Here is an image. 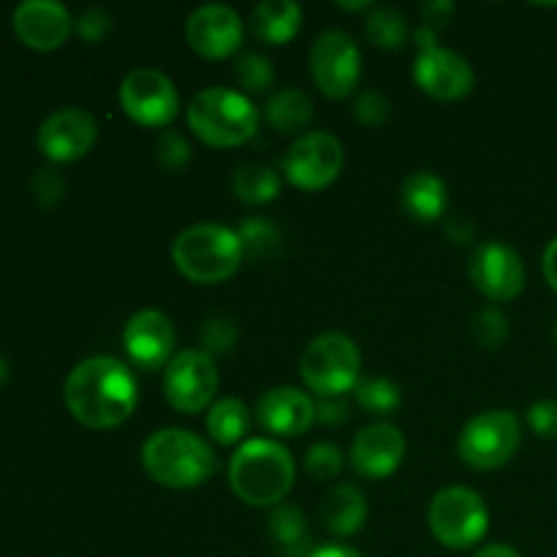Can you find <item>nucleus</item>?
<instances>
[{
  "instance_id": "nucleus-20",
  "label": "nucleus",
  "mask_w": 557,
  "mask_h": 557,
  "mask_svg": "<svg viewBox=\"0 0 557 557\" xmlns=\"http://www.w3.org/2000/svg\"><path fill=\"white\" fill-rule=\"evenodd\" d=\"M74 27L69 9L58 0H22L14 9V30L27 47L54 49Z\"/></svg>"
},
{
  "instance_id": "nucleus-8",
  "label": "nucleus",
  "mask_w": 557,
  "mask_h": 557,
  "mask_svg": "<svg viewBox=\"0 0 557 557\" xmlns=\"http://www.w3.org/2000/svg\"><path fill=\"white\" fill-rule=\"evenodd\" d=\"M522 444L520 419L515 411H484L473 417L471 422L462 428L457 449L460 457L471 468L479 471H490V468H500L517 455Z\"/></svg>"
},
{
  "instance_id": "nucleus-40",
  "label": "nucleus",
  "mask_w": 557,
  "mask_h": 557,
  "mask_svg": "<svg viewBox=\"0 0 557 557\" xmlns=\"http://www.w3.org/2000/svg\"><path fill=\"white\" fill-rule=\"evenodd\" d=\"M315 419L324 424H341L348 419V408L341 397H321V403L315 406Z\"/></svg>"
},
{
  "instance_id": "nucleus-36",
  "label": "nucleus",
  "mask_w": 557,
  "mask_h": 557,
  "mask_svg": "<svg viewBox=\"0 0 557 557\" xmlns=\"http://www.w3.org/2000/svg\"><path fill=\"white\" fill-rule=\"evenodd\" d=\"M528 424L539 438H557V400H539L528 408Z\"/></svg>"
},
{
  "instance_id": "nucleus-1",
  "label": "nucleus",
  "mask_w": 557,
  "mask_h": 557,
  "mask_svg": "<svg viewBox=\"0 0 557 557\" xmlns=\"http://www.w3.org/2000/svg\"><path fill=\"white\" fill-rule=\"evenodd\" d=\"M63 397L76 422L92 430H109L134 413L139 386L128 364L120 359L90 357L74 364L65 379Z\"/></svg>"
},
{
  "instance_id": "nucleus-28",
  "label": "nucleus",
  "mask_w": 557,
  "mask_h": 557,
  "mask_svg": "<svg viewBox=\"0 0 557 557\" xmlns=\"http://www.w3.org/2000/svg\"><path fill=\"white\" fill-rule=\"evenodd\" d=\"M364 33H368V38L375 47L400 49L408 36L406 16L397 9H392V5H375V9L370 11L368 22H364Z\"/></svg>"
},
{
  "instance_id": "nucleus-12",
  "label": "nucleus",
  "mask_w": 557,
  "mask_h": 557,
  "mask_svg": "<svg viewBox=\"0 0 557 557\" xmlns=\"http://www.w3.org/2000/svg\"><path fill=\"white\" fill-rule=\"evenodd\" d=\"M310 74L319 90L330 98L348 96L359 85V74H362L357 41L346 30L321 33L310 49Z\"/></svg>"
},
{
  "instance_id": "nucleus-3",
  "label": "nucleus",
  "mask_w": 557,
  "mask_h": 557,
  "mask_svg": "<svg viewBox=\"0 0 557 557\" xmlns=\"http://www.w3.org/2000/svg\"><path fill=\"white\" fill-rule=\"evenodd\" d=\"M141 466L163 487H196L215 473L218 460L201 435L180 428H163L141 446Z\"/></svg>"
},
{
  "instance_id": "nucleus-30",
  "label": "nucleus",
  "mask_w": 557,
  "mask_h": 557,
  "mask_svg": "<svg viewBox=\"0 0 557 557\" xmlns=\"http://www.w3.org/2000/svg\"><path fill=\"white\" fill-rule=\"evenodd\" d=\"M234 76L250 92H264L275 82L272 60L261 52H243L234 63Z\"/></svg>"
},
{
  "instance_id": "nucleus-19",
  "label": "nucleus",
  "mask_w": 557,
  "mask_h": 557,
  "mask_svg": "<svg viewBox=\"0 0 557 557\" xmlns=\"http://www.w3.org/2000/svg\"><path fill=\"white\" fill-rule=\"evenodd\" d=\"M261 428L272 435L297 438L315 422V403L294 386H275L264 392L256 406Z\"/></svg>"
},
{
  "instance_id": "nucleus-7",
  "label": "nucleus",
  "mask_w": 557,
  "mask_h": 557,
  "mask_svg": "<svg viewBox=\"0 0 557 557\" xmlns=\"http://www.w3.org/2000/svg\"><path fill=\"white\" fill-rule=\"evenodd\" d=\"M428 522L433 536L449 549H468L487 533L490 511L482 495L468 487H446L430 500Z\"/></svg>"
},
{
  "instance_id": "nucleus-33",
  "label": "nucleus",
  "mask_w": 557,
  "mask_h": 557,
  "mask_svg": "<svg viewBox=\"0 0 557 557\" xmlns=\"http://www.w3.org/2000/svg\"><path fill=\"white\" fill-rule=\"evenodd\" d=\"M237 337V321L228 319V315H212V319L205 321V330H201V346L207 348V354H223L234 346Z\"/></svg>"
},
{
  "instance_id": "nucleus-15",
  "label": "nucleus",
  "mask_w": 557,
  "mask_h": 557,
  "mask_svg": "<svg viewBox=\"0 0 557 557\" xmlns=\"http://www.w3.org/2000/svg\"><path fill=\"white\" fill-rule=\"evenodd\" d=\"M98 136L96 117L87 109L65 107L49 114L38 128V147L52 161H76L90 152Z\"/></svg>"
},
{
  "instance_id": "nucleus-2",
  "label": "nucleus",
  "mask_w": 557,
  "mask_h": 557,
  "mask_svg": "<svg viewBox=\"0 0 557 557\" xmlns=\"http://www.w3.org/2000/svg\"><path fill=\"white\" fill-rule=\"evenodd\" d=\"M292 455L270 438H250L228 462V484L239 500L250 506H277L294 484Z\"/></svg>"
},
{
  "instance_id": "nucleus-11",
  "label": "nucleus",
  "mask_w": 557,
  "mask_h": 557,
  "mask_svg": "<svg viewBox=\"0 0 557 557\" xmlns=\"http://www.w3.org/2000/svg\"><path fill=\"white\" fill-rule=\"evenodd\" d=\"M120 107L139 125L161 128L172 123L180 109L177 87L163 71L134 69L120 85Z\"/></svg>"
},
{
  "instance_id": "nucleus-42",
  "label": "nucleus",
  "mask_w": 557,
  "mask_h": 557,
  "mask_svg": "<svg viewBox=\"0 0 557 557\" xmlns=\"http://www.w3.org/2000/svg\"><path fill=\"white\" fill-rule=\"evenodd\" d=\"M305 557H362L357 549L346 547V544H324V547L310 549Z\"/></svg>"
},
{
  "instance_id": "nucleus-34",
  "label": "nucleus",
  "mask_w": 557,
  "mask_h": 557,
  "mask_svg": "<svg viewBox=\"0 0 557 557\" xmlns=\"http://www.w3.org/2000/svg\"><path fill=\"white\" fill-rule=\"evenodd\" d=\"M305 468L313 479H335L343 471V451L335 444H315L308 449Z\"/></svg>"
},
{
  "instance_id": "nucleus-10",
  "label": "nucleus",
  "mask_w": 557,
  "mask_h": 557,
  "mask_svg": "<svg viewBox=\"0 0 557 557\" xmlns=\"http://www.w3.org/2000/svg\"><path fill=\"white\" fill-rule=\"evenodd\" d=\"M221 379H218L215 359L207 351H188L174 354L172 362L166 364L163 373V392L172 408L183 413H199L215 400V392Z\"/></svg>"
},
{
  "instance_id": "nucleus-35",
  "label": "nucleus",
  "mask_w": 557,
  "mask_h": 557,
  "mask_svg": "<svg viewBox=\"0 0 557 557\" xmlns=\"http://www.w3.org/2000/svg\"><path fill=\"white\" fill-rule=\"evenodd\" d=\"M156 152H158V161H161L166 169L185 166L190 158L188 141H185L177 131H163L156 141Z\"/></svg>"
},
{
  "instance_id": "nucleus-32",
  "label": "nucleus",
  "mask_w": 557,
  "mask_h": 557,
  "mask_svg": "<svg viewBox=\"0 0 557 557\" xmlns=\"http://www.w3.org/2000/svg\"><path fill=\"white\" fill-rule=\"evenodd\" d=\"M473 337L482 348H498L509 337V319L500 308L479 310L473 319Z\"/></svg>"
},
{
  "instance_id": "nucleus-5",
  "label": "nucleus",
  "mask_w": 557,
  "mask_h": 557,
  "mask_svg": "<svg viewBox=\"0 0 557 557\" xmlns=\"http://www.w3.org/2000/svg\"><path fill=\"white\" fill-rule=\"evenodd\" d=\"M188 125L212 147H237L259 131V109L232 87H205L188 107Z\"/></svg>"
},
{
  "instance_id": "nucleus-29",
  "label": "nucleus",
  "mask_w": 557,
  "mask_h": 557,
  "mask_svg": "<svg viewBox=\"0 0 557 557\" xmlns=\"http://www.w3.org/2000/svg\"><path fill=\"white\" fill-rule=\"evenodd\" d=\"M354 392H357L359 408L373 413V417H389V413H395L403 403L400 386L389 379L359 381Z\"/></svg>"
},
{
  "instance_id": "nucleus-17",
  "label": "nucleus",
  "mask_w": 557,
  "mask_h": 557,
  "mask_svg": "<svg viewBox=\"0 0 557 557\" xmlns=\"http://www.w3.org/2000/svg\"><path fill=\"white\" fill-rule=\"evenodd\" d=\"M123 346L131 362L141 370H158L172 362L174 324L161 310L145 308L128 319L123 330Z\"/></svg>"
},
{
  "instance_id": "nucleus-23",
  "label": "nucleus",
  "mask_w": 557,
  "mask_h": 557,
  "mask_svg": "<svg viewBox=\"0 0 557 557\" xmlns=\"http://www.w3.org/2000/svg\"><path fill=\"white\" fill-rule=\"evenodd\" d=\"M302 25V9L294 0H264L250 14V27L259 41L281 47L292 41Z\"/></svg>"
},
{
  "instance_id": "nucleus-9",
  "label": "nucleus",
  "mask_w": 557,
  "mask_h": 557,
  "mask_svg": "<svg viewBox=\"0 0 557 557\" xmlns=\"http://www.w3.org/2000/svg\"><path fill=\"white\" fill-rule=\"evenodd\" d=\"M346 152L341 139L330 131H310L299 136L283 156V174L292 185L302 190H319L335 183L341 174Z\"/></svg>"
},
{
  "instance_id": "nucleus-21",
  "label": "nucleus",
  "mask_w": 557,
  "mask_h": 557,
  "mask_svg": "<svg viewBox=\"0 0 557 557\" xmlns=\"http://www.w3.org/2000/svg\"><path fill=\"white\" fill-rule=\"evenodd\" d=\"M403 210L413 221L433 223L449 210V190L435 172H413L403 183Z\"/></svg>"
},
{
  "instance_id": "nucleus-22",
  "label": "nucleus",
  "mask_w": 557,
  "mask_h": 557,
  "mask_svg": "<svg viewBox=\"0 0 557 557\" xmlns=\"http://www.w3.org/2000/svg\"><path fill=\"white\" fill-rule=\"evenodd\" d=\"M321 517L335 536H354L368 520V500L354 484H335L324 495Z\"/></svg>"
},
{
  "instance_id": "nucleus-4",
  "label": "nucleus",
  "mask_w": 557,
  "mask_h": 557,
  "mask_svg": "<svg viewBox=\"0 0 557 557\" xmlns=\"http://www.w3.org/2000/svg\"><path fill=\"white\" fill-rule=\"evenodd\" d=\"M239 234L221 223H196L180 232L172 245V259L177 270L194 283H223L243 264Z\"/></svg>"
},
{
  "instance_id": "nucleus-24",
  "label": "nucleus",
  "mask_w": 557,
  "mask_h": 557,
  "mask_svg": "<svg viewBox=\"0 0 557 557\" xmlns=\"http://www.w3.org/2000/svg\"><path fill=\"white\" fill-rule=\"evenodd\" d=\"M264 117L281 134H297L313 120V101L297 87H283L264 103Z\"/></svg>"
},
{
  "instance_id": "nucleus-43",
  "label": "nucleus",
  "mask_w": 557,
  "mask_h": 557,
  "mask_svg": "<svg viewBox=\"0 0 557 557\" xmlns=\"http://www.w3.org/2000/svg\"><path fill=\"white\" fill-rule=\"evenodd\" d=\"M544 275H547L549 286L557 292V237L544 250Z\"/></svg>"
},
{
  "instance_id": "nucleus-26",
  "label": "nucleus",
  "mask_w": 557,
  "mask_h": 557,
  "mask_svg": "<svg viewBox=\"0 0 557 557\" xmlns=\"http://www.w3.org/2000/svg\"><path fill=\"white\" fill-rule=\"evenodd\" d=\"M250 411L243 400L237 397H223L215 406H210L207 413V430H210L212 441L221 446H234L250 433Z\"/></svg>"
},
{
  "instance_id": "nucleus-46",
  "label": "nucleus",
  "mask_w": 557,
  "mask_h": 557,
  "mask_svg": "<svg viewBox=\"0 0 557 557\" xmlns=\"http://www.w3.org/2000/svg\"><path fill=\"white\" fill-rule=\"evenodd\" d=\"M343 9H370V3H341Z\"/></svg>"
},
{
  "instance_id": "nucleus-14",
  "label": "nucleus",
  "mask_w": 557,
  "mask_h": 557,
  "mask_svg": "<svg viewBox=\"0 0 557 557\" xmlns=\"http://www.w3.org/2000/svg\"><path fill=\"white\" fill-rule=\"evenodd\" d=\"M243 16L232 5L223 3L199 5L188 16V25H185V38L194 47V52L212 60L228 58L232 52H237V47L243 44Z\"/></svg>"
},
{
  "instance_id": "nucleus-44",
  "label": "nucleus",
  "mask_w": 557,
  "mask_h": 557,
  "mask_svg": "<svg viewBox=\"0 0 557 557\" xmlns=\"http://www.w3.org/2000/svg\"><path fill=\"white\" fill-rule=\"evenodd\" d=\"M473 557H520L515 547H509V544H487V547L479 549Z\"/></svg>"
},
{
  "instance_id": "nucleus-25",
  "label": "nucleus",
  "mask_w": 557,
  "mask_h": 557,
  "mask_svg": "<svg viewBox=\"0 0 557 557\" xmlns=\"http://www.w3.org/2000/svg\"><path fill=\"white\" fill-rule=\"evenodd\" d=\"M270 533L283 557H305L310 553V528L297 506L277 504L270 515Z\"/></svg>"
},
{
  "instance_id": "nucleus-27",
  "label": "nucleus",
  "mask_w": 557,
  "mask_h": 557,
  "mask_svg": "<svg viewBox=\"0 0 557 557\" xmlns=\"http://www.w3.org/2000/svg\"><path fill=\"white\" fill-rule=\"evenodd\" d=\"M232 188L245 205H267L281 194V174L264 163H245L234 172Z\"/></svg>"
},
{
  "instance_id": "nucleus-41",
  "label": "nucleus",
  "mask_w": 557,
  "mask_h": 557,
  "mask_svg": "<svg viewBox=\"0 0 557 557\" xmlns=\"http://www.w3.org/2000/svg\"><path fill=\"white\" fill-rule=\"evenodd\" d=\"M455 11V5L446 3V0H433V3H424L422 5V16H424V25H444L449 20V14Z\"/></svg>"
},
{
  "instance_id": "nucleus-6",
  "label": "nucleus",
  "mask_w": 557,
  "mask_h": 557,
  "mask_svg": "<svg viewBox=\"0 0 557 557\" xmlns=\"http://www.w3.org/2000/svg\"><path fill=\"white\" fill-rule=\"evenodd\" d=\"M359 357L357 343L343 332H324L315 337L302 354L299 373L305 384L321 397H343L346 392L357 389L359 384Z\"/></svg>"
},
{
  "instance_id": "nucleus-13",
  "label": "nucleus",
  "mask_w": 557,
  "mask_h": 557,
  "mask_svg": "<svg viewBox=\"0 0 557 557\" xmlns=\"http://www.w3.org/2000/svg\"><path fill=\"white\" fill-rule=\"evenodd\" d=\"M471 281L484 297L509 302L525 286V264L509 245L484 243L471 256Z\"/></svg>"
},
{
  "instance_id": "nucleus-37",
  "label": "nucleus",
  "mask_w": 557,
  "mask_h": 557,
  "mask_svg": "<svg viewBox=\"0 0 557 557\" xmlns=\"http://www.w3.org/2000/svg\"><path fill=\"white\" fill-rule=\"evenodd\" d=\"M30 188L41 205H54V201H60V196H63L65 183L54 169H38V172L33 174Z\"/></svg>"
},
{
  "instance_id": "nucleus-16",
  "label": "nucleus",
  "mask_w": 557,
  "mask_h": 557,
  "mask_svg": "<svg viewBox=\"0 0 557 557\" xmlns=\"http://www.w3.org/2000/svg\"><path fill=\"white\" fill-rule=\"evenodd\" d=\"M413 79L430 96L441 101H455L471 92L473 69L462 54L444 47L419 49L413 60Z\"/></svg>"
},
{
  "instance_id": "nucleus-47",
  "label": "nucleus",
  "mask_w": 557,
  "mask_h": 557,
  "mask_svg": "<svg viewBox=\"0 0 557 557\" xmlns=\"http://www.w3.org/2000/svg\"><path fill=\"white\" fill-rule=\"evenodd\" d=\"M555 341H557V326H555Z\"/></svg>"
},
{
  "instance_id": "nucleus-39",
  "label": "nucleus",
  "mask_w": 557,
  "mask_h": 557,
  "mask_svg": "<svg viewBox=\"0 0 557 557\" xmlns=\"http://www.w3.org/2000/svg\"><path fill=\"white\" fill-rule=\"evenodd\" d=\"M357 117L368 125H381L389 117V101L379 90H364L357 101Z\"/></svg>"
},
{
  "instance_id": "nucleus-18",
  "label": "nucleus",
  "mask_w": 557,
  "mask_h": 557,
  "mask_svg": "<svg viewBox=\"0 0 557 557\" xmlns=\"http://www.w3.org/2000/svg\"><path fill=\"white\" fill-rule=\"evenodd\" d=\"M406 457V435L389 422H375L359 430L351 446V466L364 479H386Z\"/></svg>"
},
{
  "instance_id": "nucleus-31",
  "label": "nucleus",
  "mask_w": 557,
  "mask_h": 557,
  "mask_svg": "<svg viewBox=\"0 0 557 557\" xmlns=\"http://www.w3.org/2000/svg\"><path fill=\"white\" fill-rule=\"evenodd\" d=\"M237 234L248 256H267L277 245V232L267 218H245Z\"/></svg>"
},
{
  "instance_id": "nucleus-45",
  "label": "nucleus",
  "mask_w": 557,
  "mask_h": 557,
  "mask_svg": "<svg viewBox=\"0 0 557 557\" xmlns=\"http://www.w3.org/2000/svg\"><path fill=\"white\" fill-rule=\"evenodd\" d=\"M5 379H9V364H5V359L0 357V386L5 384Z\"/></svg>"
},
{
  "instance_id": "nucleus-38",
  "label": "nucleus",
  "mask_w": 557,
  "mask_h": 557,
  "mask_svg": "<svg viewBox=\"0 0 557 557\" xmlns=\"http://www.w3.org/2000/svg\"><path fill=\"white\" fill-rule=\"evenodd\" d=\"M74 27L85 41H101L109 27H112V22H109V14L103 9H85L76 16Z\"/></svg>"
}]
</instances>
